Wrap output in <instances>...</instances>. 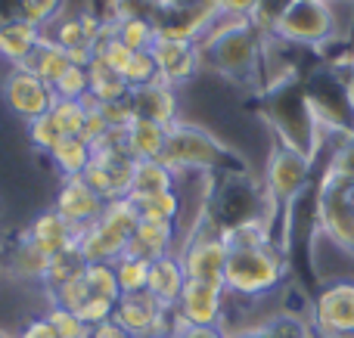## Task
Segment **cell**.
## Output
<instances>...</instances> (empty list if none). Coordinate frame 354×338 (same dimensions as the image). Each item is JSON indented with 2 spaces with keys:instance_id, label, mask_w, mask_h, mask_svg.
<instances>
[{
  "instance_id": "cell-46",
  "label": "cell",
  "mask_w": 354,
  "mask_h": 338,
  "mask_svg": "<svg viewBox=\"0 0 354 338\" xmlns=\"http://www.w3.org/2000/svg\"><path fill=\"white\" fill-rule=\"evenodd\" d=\"M212 3L218 6L221 12H227V16L252 19V12L258 10V3H261V0H212Z\"/></svg>"
},
{
  "instance_id": "cell-25",
  "label": "cell",
  "mask_w": 354,
  "mask_h": 338,
  "mask_svg": "<svg viewBox=\"0 0 354 338\" xmlns=\"http://www.w3.org/2000/svg\"><path fill=\"white\" fill-rule=\"evenodd\" d=\"M50 161H53V168L62 174V180L81 177V174L87 171V165L93 161V149L84 137H62L53 146V152H50Z\"/></svg>"
},
{
  "instance_id": "cell-28",
  "label": "cell",
  "mask_w": 354,
  "mask_h": 338,
  "mask_svg": "<svg viewBox=\"0 0 354 338\" xmlns=\"http://www.w3.org/2000/svg\"><path fill=\"white\" fill-rule=\"evenodd\" d=\"M131 202L137 205L140 221H159V223H174L183 215V199L177 190L168 192H153V196H131Z\"/></svg>"
},
{
  "instance_id": "cell-16",
  "label": "cell",
  "mask_w": 354,
  "mask_h": 338,
  "mask_svg": "<svg viewBox=\"0 0 354 338\" xmlns=\"http://www.w3.org/2000/svg\"><path fill=\"white\" fill-rule=\"evenodd\" d=\"M131 109H134L137 118H147V121H156V124H165L171 128L174 121H180V106H177V93L171 84H165L162 78L149 81L143 87H134L131 90Z\"/></svg>"
},
{
  "instance_id": "cell-22",
  "label": "cell",
  "mask_w": 354,
  "mask_h": 338,
  "mask_svg": "<svg viewBox=\"0 0 354 338\" xmlns=\"http://www.w3.org/2000/svg\"><path fill=\"white\" fill-rule=\"evenodd\" d=\"M165 143H168V128L147 121V118H134V124L124 130V146H128V155L134 161L162 159L165 155Z\"/></svg>"
},
{
  "instance_id": "cell-31",
  "label": "cell",
  "mask_w": 354,
  "mask_h": 338,
  "mask_svg": "<svg viewBox=\"0 0 354 338\" xmlns=\"http://www.w3.org/2000/svg\"><path fill=\"white\" fill-rule=\"evenodd\" d=\"M84 267H87V261L78 255V248H75V252L56 255V258L50 261V267H47V277L41 279L44 289H47V295H53L56 289H62V286L72 283L75 277H81V273H84Z\"/></svg>"
},
{
  "instance_id": "cell-45",
  "label": "cell",
  "mask_w": 354,
  "mask_h": 338,
  "mask_svg": "<svg viewBox=\"0 0 354 338\" xmlns=\"http://www.w3.org/2000/svg\"><path fill=\"white\" fill-rule=\"evenodd\" d=\"M174 338H230L224 326H189V323H174Z\"/></svg>"
},
{
  "instance_id": "cell-10",
  "label": "cell",
  "mask_w": 354,
  "mask_h": 338,
  "mask_svg": "<svg viewBox=\"0 0 354 338\" xmlns=\"http://www.w3.org/2000/svg\"><path fill=\"white\" fill-rule=\"evenodd\" d=\"M112 320L134 338H171L177 314L168 308H162L149 292H137V295L118 298Z\"/></svg>"
},
{
  "instance_id": "cell-13",
  "label": "cell",
  "mask_w": 354,
  "mask_h": 338,
  "mask_svg": "<svg viewBox=\"0 0 354 338\" xmlns=\"http://www.w3.org/2000/svg\"><path fill=\"white\" fill-rule=\"evenodd\" d=\"M224 301H227L224 283L187 279L174 314L177 320L189 323V326H224Z\"/></svg>"
},
{
  "instance_id": "cell-27",
  "label": "cell",
  "mask_w": 354,
  "mask_h": 338,
  "mask_svg": "<svg viewBox=\"0 0 354 338\" xmlns=\"http://www.w3.org/2000/svg\"><path fill=\"white\" fill-rule=\"evenodd\" d=\"M87 74H91L93 103H118V99L131 97V87H128V81H124V74L109 68L103 59H97V56H93L91 66H87Z\"/></svg>"
},
{
  "instance_id": "cell-36",
  "label": "cell",
  "mask_w": 354,
  "mask_h": 338,
  "mask_svg": "<svg viewBox=\"0 0 354 338\" xmlns=\"http://www.w3.org/2000/svg\"><path fill=\"white\" fill-rule=\"evenodd\" d=\"M56 99H91V74L84 66H68L66 74L53 84Z\"/></svg>"
},
{
  "instance_id": "cell-11",
  "label": "cell",
  "mask_w": 354,
  "mask_h": 338,
  "mask_svg": "<svg viewBox=\"0 0 354 338\" xmlns=\"http://www.w3.org/2000/svg\"><path fill=\"white\" fill-rule=\"evenodd\" d=\"M314 335L354 332V279H330L311 308Z\"/></svg>"
},
{
  "instance_id": "cell-43",
  "label": "cell",
  "mask_w": 354,
  "mask_h": 338,
  "mask_svg": "<svg viewBox=\"0 0 354 338\" xmlns=\"http://www.w3.org/2000/svg\"><path fill=\"white\" fill-rule=\"evenodd\" d=\"M75 314H78L91 329H97V326H103V323L112 320V314H115V304L103 301V298H87V301L81 304Z\"/></svg>"
},
{
  "instance_id": "cell-1",
  "label": "cell",
  "mask_w": 354,
  "mask_h": 338,
  "mask_svg": "<svg viewBox=\"0 0 354 338\" xmlns=\"http://www.w3.org/2000/svg\"><path fill=\"white\" fill-rule=\"evenodd\" d=\"M264 37L249 19L227 16L218 10L214 22L202 34V66L239 87H261V53Z\"/></svg>"
},
{
  "instance_id": "cell-48",
  "label": "cell",
  "mask_w": 354,
  "mask_h": 338,
  "mask_svg": "<svg viewBox=\"0 0 354 338\" xmlns=\"http://www.w3.org/2000/svg\"><path fill=\"white\" fill-rule=\"evenodd\" d=\"M93 338H134V335L124 332V329L118 326L115 320H109V323H103V326L93 329Z\"/></svg>"
},
{
  "instance_id": "cell-38",
  "label": "cell",
  "mask_w": 354,
  "mask_h": 338,
  "mask_svg": "<svg viewBox=\"0 0 354 338\" xmlns=\"http://www.w3.org/2000/svg\"><path fill=\"white\" fill-rule=\"evenodd\" d=\"M62 128L56 124V118H53V112H47V115H41V118H35V121H28V140H31V146L37 149V152H53V146L62 140Z\"/></svg>"
},
{
  "instance_id": "cell-18",
  "label": "cell",
  "mask_w": 354,
  "mask_h": 338,
  "mask_svg": "<svg viewBox=\"0 0 354 338\" xmlns=\"http://www.w3.org/2000/svg\"><path fill=\"white\" fill-rule=\"evenodd\" d=\"M41 37L44 31L25 22V19H3L0 22V59L10 62V68H22L28 62V56L35 53Z\"/></svg>"
},
{
  "instance_id": "cell-12",
  "label": "cell",
  "mask_w": 354,
  "mask_h": 338,
  "mask_svg": "<svg viewBox=\"0 0 354 338\" xmlns=\"http://www.w3.org/2000/svg\"><path fill=\"white\" fill-rule=\"evenodd\" d=\"M3 99L19 118L35 121V118L47 115L56 103V93L47 81H41L28 68H10V74L3 78Z\"/></svg>"
},
{
  "instance_id": "cell-42",
  "label": "cell",
  "mask_w": 354,
  "mask_h": 338,
  "mask_svg": "<svg viewBox=\"0 0 354 338\" xmlns=\"http://www.w3.org/2000/svg\"><path fill=\"white\" fill-rule=\"evenodd\" d=\"M100 112H103L109 130H128L134 124V109H131V99H118V103H97Z\"/></svg>"
},
{
  "instance_id": "cell-8",
  "label": "cell",
  "mask_w": 354,
  "mask_h": 338,
  "mask_svg": "<svg viewBox=\"0 0 354 338\" xmlns=\"http://www.w3.org/2000/svg\"><path fill=\"white\" fill-rule=\"evenodd\" d=\"M311 171H314V161L308 155L280 146V143L270 149L268 168H264V190H268L277 211H286V215L292 211V205L311 186Z\"/></svg>"
},
{
  "instance_id": "cell-21",
  "label": "cell",
  "mask_w": 354,
  "mask_h": 338,
  "mask_svg": "<svg viewBox=\"0 0 354 338\" xmlns=\"http://www.w3.org/2000/svg\"><path fill=\"white\" fill-rule=\"evenodd\" d=\"M44 34H50L62 50H66L68 59H72V66H84V68L91 66L93 47H97V43L87 37V31H84V25H81L78 12H66V16H62L50 31H44Z\"/></svg>"
},
{
  "instance_id": "cell-24",
  "label": "cell",
  "mask_w": 354,
  "mask_h": 338,
  "mask_svg": "<svg viewBox=\"0 0 354 338\" xmlns=\"http://www.w3.org/2000/svg\"><path fill=\"white\" fill-rule=\"evenodd\" d=\"M72 66V59H68V53L59 47V43L53 41L50 34H44L41 41H37L35 53L28 56V62H25L22 68H28V72H35L41 81H47L50 87L56 84V81L66 74V68Z\"/></svg>"
},
{
  "instance_id": "cell-6",
  "label": "cell",
  "mask_w": 354,
  "mask_h": 338,
  "mask_svg": "<svg viewBox=\"0 0 354 338\" xmlns=\"http://www.w3.org/2000/svg\"><path fill=\"white\" fill-rule=\"evenodd\" d=\"M348 190H351V180L324 168L317 192H314V227L333 246L354 255V211L348 205Z\"/></svg>"
},
{
  "instance_id": "cell-47",
  "label": "cell",
  "mask_w": 354,
  "mask_h": 338,
  "mask_svg": "<svg viewBox=\"0 0 354 338\" xmlns=\"http://www.w3.org/2000/svg\"><path fill=\"white\" fill-rule=\"evenodd\" d=\"M19 338H59V335H56V329L50 326L47 317H41V320H31L28 326L22 329V335Z\"/></svg>"
},
{
  "instance_id": "cell-29",
  "label": "cell",
  "mask_w": 354,
  "mask_h": 338,
  "mask_svg": "<svg viewBox=\"0 0 354 338\" xmlns=\"http://www.w3.org/2000/svg\"><path fill=\"white\" fill-rule=\"evenodd\" d=\"M112 25V34L131 50V53H149L156 43V22L149 16H122Z\"/></svg>"
},
{
  "instance_id": "cell-5",
  "label": "cell",
  "mask_w": 354,
  "mask_h": 338,
  "mask_svg": "<svg viewBox=\"0 0 354 338\" xmlns=\"http://www.w3.org/2000/svg\"><path fill=\"white\" fill-rule=\"evenodd\" d=\"M137 223H140V215H137V205L131 202V196L106 202L97 223H91L78 236V255L87 264H115L128 252Z\"/></svg>"
},
{
  "instance_id": "cell-53",
  "label": "cell",
  "mask_w": 354,
  "mask_h": 338,
  "mask_svg": "<svg viewBox=\"0 0 354 338\" xmlns=\"http://www.w3.org/2000/svg\"><path fill=\"white\" fill-rule=\"evenodd\" d=\"M0 338H19V335H12V332H6V329H0Z\"/></svg>"
},
{
  "instance_id": "cell-54",
  "label": "cell",
  "mask_w": 354,
  "mask_h": 338,
  "mask_svg": "<svg viewBox=\"0 0 354 338\" xmlns=\"http://www.w3.org/2000/svg\"><path fill=\"white\" fill-rule=\"evenodd\" d=\"M122 3H140V0H122Z\"/></svg>"
},
{
  "instance_id": "cell-26",
  "label": "cell",
  "mask_w": 354,
  "mask_h": 338,
  "mask_svg": "<svg viewBox=\"0 0 354 338\" xmlns=\"http://www.w3.org/2000/svg\"><path fill=\"white\" fill-rule=\"evenodd\" d=\"M177 190V174L162 159H143L134 165L131 196H153V192Z\"/></svg>"
},
{
  "instance_id": "cell-51",
  "label": "cell",
  "mask_w": 354,
  "mask_h": 338,
  "mask_svg": "<svg viewBox=\"0 0 354 338\" xmlns=\"http://www.w3.org/2000/svg\"><path fill=\"white\" fill-rule=\"evenodd\" d=\"M320 338H354V332H333V335H320Z\"/></svg>"
},
{
  "instance_id": "cell-34",
  "label": "cell",
  "mask_w": 354,
  "mask_h": 338,
  "mask_svg": "<svg viewBox=\"0 0 354 338\" xmlns=\"http://www.w3.org/2000/svg\"><path fill=\"white\" fill-rule=\"evenodd\" d=\"M84 279H87V286H91L93 298H103V301H112V304L122 298V289H118V279H115V267L112 264H87Z\"/></svg>"
},
{
  "instance_id": "cell-35",
  "label": "cell",
  "mask_w": 354,
  "mask_h": 338,
  "mask_svg": "<svg viewBox=\"0 0 354 338\" xmlns=\"http://www.w3.org/2000/svg\"><path fill=\"white\" fill-rule=\"evenodd\" d=\"M50 112H53L56 124L62 128V134L81 137V130H84V118H87V99L84 103H81V99H56Z\"/></svg>"
},
{
  "instance_id": "cell-17",
  "label": "cell",
  "mask_w": 354,
  "mask_h": 338,
  "mask_svg": "<svg viewBox=\"0 0 354 338\" xmlns=\"http://www.w3.org/2000/svg\"><path fill=\"white\" fill-rule=\"evenodd\" d=\"M183 286H187V273H183V264H180V258H177V252L153 261L147 292L162 308H168V310L177 308V301H180V295H183Z\"/></svg>"
},
{
  "instance_id": "cell-23",
  "label": "cell",
  "mask_w": 354,
  "mask_h": 338,
  "mask_svg": "<svg viewBox=\"0 0 354 338\" xmlns=\"http://www.w3.org/2000/svg\"><path fill=\"white\" fill-rule=\"evenodd\" d=\"M230 338H317L311 329V320H301L299 314H277L268 320L230 332Z\"/></svg>"
},
{
  "instance_id": "cell-40",
  "label": "cell",
  "mask_w": 354,
  "mask_h": 338,
  "mask_svg": "<svg viewBox=\"0 0 354 338\" xmlns=\"http://www.w3.org/2000/svg\"><path fill=\"white\" fill-rule=\"evenodd\" d=\"M87 298H93V295H91V286H87L84 273H81V277H75L72 283H66L62 289H56L53 295H50V304H56V308H66V310H78L81 304L87 301Z\"/></svg>"
},
{
  "instance_id": "cell-7",
  "label": "cell",
  "mask_w": 354,
  "mask_h": 338,
  "mask_svg": "<svg viewBox=\"0 0 354 338\" xmlns=\"http://www.w3.org/2000/svg\"><path fill=\"white\" fill-rule=\"evenodd\" d=\"M270 34L317 53L320 47L333 41L330 6H326V0H289V6L280 12Z\"/></svg>"
},
{
  "instance_id": "cell-50",
  "label": "cell",
  "mask_w": 354,
  "mask_h": 338,
  "mask_svg": "<svg viewBox=\"0 0 354 338\" xmlns=\"http://www.w3.org/2000/svg\"><path fill=\"white\" fill-rule=\"evenodd\" d=\"M348 90H351V103H354V56H351V68H348Z\"/></svg>"
},
{
  "instance_id": "cell-41",
  "label": "cell",
  "mask_w": 354,
  "mask_h": 338,
  "mask_svg": "<svg viewBox=\"0 0 354 338\" xmlns=\"http://www.w3.org/2000/svg\"><path fill=\"white\" fill-rule=\"evenodd\" d=\"M122 74H124V81H128V87L134 90V87H143V84L159 78V68H156L153 53H134Z\"/></svg>"
},
{
  "instance_id": "cell-19",
  "label": "cell",
  "mask_w": 354,
  "mask_h": 338,
  "mask_svg": "<svg viewBox=\"0 0 354 338\" xmlns=\"http://www.w3.org/2000/svg\"><path fill=\"white\" fill-rule=\"evenodd\" d=\"M25 236H28L35 246H41L50 258H56V255H62V252H75V248H78V233H75V230L68 227V223L62 221L56 211H44V215H37L35 223L25 230Z\"/></svg>"
},
{
  "instance_id": "cell-33",
  "label": "cell",
  "mask_w": 354,
  "mask_h": 338,
  "mask_svg": "<svg viewBox=\"0 0 354 338\" xmlns=\"http://www.w3.org/2000/svg\"><path fill=\"white\" fill-rule=\"evenodd\" d=\"M115 279H118V289L122 295H137V292H147V283H149V261L143 258H134V255H122L115 261Z\"/></svg>"
},
{
  "instance_id": "cell-55",
  "label": "cell",
  "mask_w": 354,
  "mask_h": 338,
  "mask_svg": "<svg viewBox=\"0 0 354 338\" xmlns=\"http://www.w3.org/2000/svg\"><path fill=\"white\" fill-rule=\"evenodd\" d=\"M171 338H174V335H171Z\"/></svg>"
},
{
  "instance_id": "cell-15",
  "label": "cell",
  "mask_w": 354,
  "mask_h": 338,
  "mask_svg": "<svg viewBox=\"0 0 354 338\" xmlns=\"http://www.w3.org/2000/svg\"><path fill=\"white\" fill-rule=\"evenodd\" d=\"M153 59L159 68V78L171 87H180L187 81L196 78V72L202 68V50L199 43L189 41H165V37H156L153 43Z\"/></svg>"
},
{
  "instance_id": "cell-30",
  "label": "cell",
  "mask_w": 354,
  "mask_h": 338,
  "mask_svg": "<svg viewBox=\"0 0 354 338\" xmlns=\"http://www.w3.org/2000/svg\"><path fill=\"white\" fill-rule=\"evenodd\" d=\"M50 261H53V258H50L41 246H35V242L22 233L16 252H12V273H16V277H25V279H37V283H41V279L47 277Z\"/></svg>"
},
{
  "instance_id": "cell-9",
  "label": "cell",
  "mask_w": 354,
  "mask_h": 338,
  "mask_svg": "<svg viewBox=\"0 0 354 338\" xmlns=\"http://www.w3.org/2000/svg\"><path fill=\"white\" fill-rule=\"evenodd\" d=\"M227 255H230V246H227L224 233H221L214 223H208V217H205L193 233H187V242H183V248L177 252V258H180L187 279L224 283Z\"/></svg>"
},
{
  "instance_id": "cell-20",
  "label": "cell",
  "mask_w": 354,
  "mask_h": 338,
  "mask_svg": "<svg viewBox=\"0 0 354 338\" xmlns=\"http://www.w3.org/2000/svg\"><path fill=\"white\" fill-rule=\"evenodd\" d=\"M174 236H177V227L174 223H159V221H140L128 242V252L124 255H134V258H143V261H159L165 255L174 252Z\"/></svg>"
},
{
  "instance_id": "cell-4",
  "label": "cell",
  "mask_w": 354,
  "mask_h": 338,
  "mask_svg": "<svg viewBox=\"0 0 354 338\" xmlns=\"http://www.w3.org/2000/svg\"><path fill=\"white\" fill-rule=\"evenodd\" d=\"M286 277V252L280 242L252 248H230L224 267V289L227 295L239 298H264L277 292Z\"/></svg>"
},
{
  "instance_id": "cell-39",
  "label": "cell",
  "mask_w": 354,
  "mask_h": 338,
  "mask_svg": "<svg viewBox=\"0 0 354 338\" xmlns=\"http://www.w3.org/2000/svg\"><path fill=\"white\" fill-rule=\"evenodd\" d=\"M47 320H50V326L56 329V335H59V338H93V329L87 326V323L81 320L75 310H66V308L50 304Z\"/></svg>"
},
{
  "instance_id": "cell-32",
  "label": "cell",
  "mask_w": 354,
  "mask_h": 338,
  "mask_svg": "<svg viewBox=\"0 0 354 338\" xmlns=\"http://www.w3.org/2000/svg\"><path fill=\"white\" fill-rule=\"evenodd\" d=\"M16 10H19V19L31 22L41 31H50L66 16V0H16Z\"/></svg>"
},
{
  "instance_id": "cell-44",
  "label": "cell",
  "mask_w": 354,
  "mask_h": 338,
  "mask_svg": "<svg viewBox=\"0 0 354 338\" xmlns=\"http://www.w3.org/2000/svg\"><path fill=\"white\" fill-rule=\"evenodd\" d=\"M109 130V124H106V118H103V112H100V106L93 103V99H87V118H84V130H81V137H84L87 143H97L100 137Z\"/></svg>"
},
{
  "instance_id": "cell-37",
  "label": "cell",
  "mask_w": 354,
  "mask_h": 338,
  "mask_svg": "<svg viewBox=\"0 0 354 338\" xmlns=\"http://www.w3.org/2000/svg\"><path fill=\"white\" fill-rule=\"evenodd\" d=\"M93 56L97 59H103L109 68H115V72H124V66L131 62V50L124 47L122 41H118L115 34H112V25L106 22V28H103V37L97 41V47H93Z\"/></svg>"
},
{
  "instance_id": "cell-3",
  "label": "cell",
  "mask_w": 354,
  "mask_h": 338,
  "mask_svg": "<svg viewBox=\"0 0 354 338\" xmlns=\"http://www.w3.org/2000/svg\"><path fill=\"white\" fill-rule=\"evenodd\" d=\"M168 168L180 177V174H227V171H245L243 161L236 159L227 143H221L212 130L199 128L193 121H174L168 128L165 155H162Z\"/></svg>"
},
{
  "instance_id": "cell-14",
  "label": "cell",
  "mask_w": 354,
  "mask_h": 338,
  "mask_svg": "<svg viewBox=\"0 0 354 338\" xmlns=\"http://www.w3.org/2000/svg\"><path fill=\"white\" fill-rule=\"evenodd\" d=\"M106 202L84 183V177H66L56 192L53 211L75 230V233H84L91 223H97V217L103 215Z\"/></svg>"
},
{
  "instance_id": "cell-49",
  "label": "cell",
  "mask_w": 354,
  "mask_h": 338,
  "mask_svg": "<svg viewBox=\"0 0 354 338\" xmlns=\"http://www.w3.org/2000/svg\"><path fill=\"white\" fill-rule=\"evenodd\" d=\"M159 10H193V6H202L208 0H156Z\"/></svg>"
},
{
  "instance_id": "cell-52",
  "label": "cell",
  "mask_w": 354,
  "mask_h": 338,
  "mask_svg": "<svg viewBox=\"0 0 354 338\" xmlns=\"http://www.w3.org/2000/svg\"><path fill=\"white\" fill-rule=\"evenodd\" d=\"M348 205H351V211H354V183H351V190H348Z\"/></svg>"
},
{
  "instance_id": "cell-2",
  "label": "cell",
  "mask_w": 354,
  "mask_h": 338,
  "mask_svg": "<svg viewBox=\"0 0 354 338\" xmlns=\"http://www.w3.org/2000/svg\"><path fill=\"white\" fill-rule=\"evenodd\" d=\"M261 115L270 124L277 143L286 149L308 155V159H317V152L324 149V128H320L317 115H314V106L308 99L305 81L295 78L286 81L280 87H270L261 93Z\"/></svg>"
}]
</instances>
